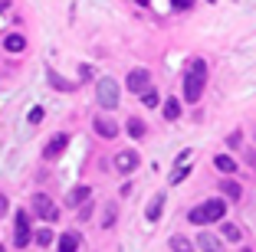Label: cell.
<instances>
[{"mask_svg": "<svg viewBox=\"0 0 256 252\" xmlns=\"http://www.w3.org/2000/svg\"><path fill=\"white\" fill-rule=\"evenodd\" d=\"M96 98H98V105H102L106 111L118 108V82L108 79V75H102V79L96 82Z\"/></svg>", "mask_w": 256, "mask_h": 252, "instance_id": "3", "label": "cell"}, {"mask_svg": "<svg viewBox=\"0 0 256 252\" xmlns=\"http://www.w3.org/2000/svg\"><path fill=\"white\" fill-rule=\"evenodd\" d=\"M224 236L230 239V243H236V239H240V230H236L234 223H224Z\"/></svg>", "mask_w": 256, "mask_h": 252, "instance_id": "23", "label": "cell"}, {"mask_svg": "<svg viewBox=\"0 0 256 252\" xmlns=\"http://www.w3.org/2000/svg\"><path fill=\"white\" fill-rule=\"evenodd\" d=\"M224 213H226V203L224 200H207V203H200V207L190 210L188 220L194 223V226H204V223H220V220H224Z\"/></svg>", "mask_w": 256, "mask_h": 252, "instance_id": "2", "label": "cell"}, {"mask_svg": "<svg viewBox=\"0 0 256 252\" xmlns=\"http://www.w3.org/2000/svg\"><path fill=\"white\" fill-rule=\"evenodd\" d=\"M204 89H207V62L204 59H190L188 72H184V102H200Z\"/></svg>", "mask_w": 256, "mask_h": 252, "instance_id": "1", "label": "cell"}, {"mask_svg": "<svg viewBox=\"0 0 256 252\" xmlns=\"http://www.w3.org/2000/svg\"><path fill=\"white\" fill-rule=\"evenodd\" d=\"M125 131L138 141V138H144V131H148V128H144V121H142V118H128V121H125Z\"/></svg>", "mask_w": 256, "mask_h": 252, "instance_id": "13", "label": "cell"}, {"mask_svg": "<svg viewBox=\"0 0 256 252\" xmlns=\"http://www.w3.org/2000/svg\"><path fill=\"white\" fill-rule=\"evenodd\" d=\"M79 249V236L76 233H62L60 236V252H76Z\"/></svg>", "mask_w": 256, "mask_h": 252, "instance_id": "14", "label": "cell"}, {"mask_svg": "<svg viewBox=\"0 0 256 252\" xmlns=\"http://www.w3.org/2000/svg\"><path fill=\"white\" fill-rule=\"evenodd\" d=\"M7 213V197H0V216Z\"/></svg>", "mask_w": 256, "mask_h": 252, "instance_id": "28", "label": "cell"}, {"mask_svg": "<svg viewBox=\"0 0 256 252\" xmlns=\"http://www.w3.org/2000/svg\"><path fill=\"white\" fill-rule=\"evenodd\" d=\"M220 190H224V197H234V200H240V184H236V180H224V184H220Z\"/></svg>", "mask_w": 256, "mask_h": 252, "instance_id": "18", "label": "cell"}, {"mask_svg": "<svg viewBox=\"0 0 256 252\" xmlns=\"http://www.w3.org/2000/svg\"><path fill=\"white\" fill-rule=\"evenodd\" d=\"M214 167H217V171H224V174H234L236 171V161L230 154H217V157H214Z\"/></svg>", "mask_w": 256, "mask_h": 252, "instance_id": "12", "label": "cell"}, {"mask_svg": "<svg viewBox=\"0 0 256 252\" xmlns=\"http://www.w3.org/2000/svg\"><path fill=\"white\" fill-rule=\"evenodd\" d=\"M243 252H250V249H243Z\"/></svg>", "mask_w": 256, "mask_h": 252, "instance_id": "32", "label": "cell"}, {"mask_svg": "<svg viewBox=\"0 0 256 252\" xmlns=\"http://www.w3.org/2000/svg\"><path fill=\"white\" fill-rule=\"evenodd\" d=\"M66 144H69V134H56L53 141L46 144V151H43V154H46V157H60L62 151H66Z\"/></svg>", "mask_w": 256, "mask_h": 252, "instance_id": "11", "label": "cell"}, {"mask_svg": "<svg viewBox=\"0 0 256 252\" xmlns=\"http://www.w3.org/2000/svg\"><path fill=\"white\" fill-rule=\"evenodd\" d=\"M164 118L168 121H178V118H181V102H178V98H168V102H164Z\"/></svg>", "mask_w": 256, "mask_h": 252, "instance_id": "16", "label": "cell"}, {"mask_svg": "<svg viewBox=\"0 0 256 252\" xmlns=\"http://www.w3.org/2000/svg\"><path fill=\"white\" fill-rule=\"evenodd\" d=\"M96 134L106 138V141H112L115 134H118V125H115L112 118H96Z\"/></svg>", "mask_w": 256, "mask_h": 252, "instance_id": "8", "label": "cell"}, {"mask_svg": "<svg viewBox=\"0 0 256 252\" xmlns=\"http://www.w3.org/2000/svg\"><path fill=\"white\" fill-rule=\"evenodd\" d=\"M33 239H36V246H53V239H56V236H53V230H40Z\"/></svg>", "mask_w": 256, "mask_h": 252, "instance_id": "20", "label": "cell"}, {"mask_svg": "<svg viewBox=\"0 0 256 252\" xmlns=\"http://www.w3.org/2000/svg\"><path fill=\"white\" fill-rule=\"evenodd\" d=\"M4 49L7 52H23L26 49V36H23V33H7V36H4Z\"/></svg>", "mask_w": 256, "mask_h": 252, "instance_id": "10", "label": "cell"}, {"mask_svg": "<svg viewBox=\"0 0 256 252\" xmlns=\"http://www.w3.org/2000/svg\"><path fill=\"white\" fill-rule=\"evenodd\" d=\"M135 3H138V7H148V3H151V0H135Z\"/></svg>", "mask_w": 256, "mask_h": 252, "instance_id": "29", "label": "cell"}, {"mask_svg": "<svg viewBox=\"0 0 256 252\" xmlns=\"http://www.w3.org/2000/svg\"><path fill=\"white\" fill-rule=\"evenodd\" d=\"M40 121H43V108H33L30 111V125H40Z\"/></svg>", "mask_w": 256, "mask_h": 252, "instance_id": "26", "label": "cell"}, {"mask_svg": "<svg viewBox=\"0 0 256 252\" xmlns=\"http://www.w3.org/2000/svg\"><path fill=\"white\" fill-rule=\"evenodd\" d=\"M112 223H115V203H108V207H106V216H102V226L108 230Z\"/></svg>", "mask_w": 256, "mask_h": 252, "instance_id": "24", "label": "cell"}, {"mask_svg": "<svg viewBox=\"0 0 256 252\" xmlns=\"http://www.w3.org/2000/svg\"><path fill=\"white\" fill-rule=\"evenodd\" d=\"M89 197H92V190H89L86 184H79V187H72V190H69L66 203H69V207H82V203L89 200Z\"/></svg>", "mask_w": 256, "mask_h": 252, "instance_id": "9", "label": "cell"}, {"mask_svg": "<svg viewBox=\"0 0 256 252\" xmlns=\"http://www.w3.org/2000/svg\"><path fill=\"white\" fill-rule=\"evenodd\" d=\"M207 3H217V0H207Z\"/></svg>", "mask_w": 256, "mask_h": 252, "instance_id": "30", "label": "cell"}, {"mask_svg": "<svg viewBox=\"0 0 256 252\" xmlns=\"http://www.w3.org/2000/svg\"><path fill=\"white\" fill-rule=\"evenodd\" d=\"M46 75H50V82H53L56 89H62V92H69V89H72V82H66V79H60V75H56V72H53V69H50V72H46Z\"/></svg>", "mask_w": 256, "mask_h": 252, "instance_id": "21", "label": "cell"}, {"mask_svg": "<svg viewBox=\"0 0 256 252\" xmlns=\"http://www.w3.org/2000/svg\"><path fill=\"white\" fill-rule=\"evenodd\" d=\"M161 210H164V197H154V200L148 203V220L158 223V220H161Z\"/></svg>", "mask_w": 256, "mask_h": 252, "instance_id": "17", "label": "cell"}, {"mask_svg": "<svg viewBox=\"0 0 256 252\" xmlns=\"http://www.w3.org/2000/svg\"><path fill=\"white\" fill-rule=\"evenodd\" d=\"M89 216H92V203L86 200V203H82V210H79V220H89Z\"/></svg>", "mask_w": 256, "mask_h": 252, "instance_id": "27", "label": "cell"}, {"mask_svg": "<svg viewBox=\"0 0 256 252\" xmlns=\"http://www.w3.org/2000/svg\"><path fill=\"white\" fill-rule=\"evenodd\" d=\"M171 249H174V252H194V246H190V239L174 236V239H171Z\"/></svg>", "mask_w": 256, "mask_h": 252, "instance_id": "19", "label": "cell"}, {"mask_svg": "<svg viewBox=\"0 0 256 252\" xmlns=\"http://www.w3.org/2000/svg\"><path fill=\"white\" fill-rule=\"evenodd\" d=\"M0 252H4V246H0Z\"/></svg>", "mask_w": 256, "mask_h": 252, "instance_id": "31", "label": "cell"}, {"mask_svg": "<svg viewBox=\"0 0 256 252\" xmlns=\"http://www.w3.org/2000/svg\"><path fill=\"white\" fill-rule=\"evenodd\" d=\"M142 102L148 105V108H154V105H158L161 98H158V92H154V89H144V92H142Z\"/></svg>", "mask_w": 256, "mask_h": 252, "instance_id": "22", "label": "cell"}, {"mask_svg": "<svg viewBox=\"0 0 256 252\" xmlns=\"http://www.w3.org/2000/svg\"><path fill=\"white\" fill-rule=\"evenodd\" d=\"M171 3H174V10H190L194 7V0H171Z\"/></svg>", "mask_w": 256, "mask_h": 252, "instance_id": "25", "label": "cell"}, {"mask_svg": "<svg viewBox=\"0 0 256 252\" xmlns=\"http://www.w3.org/2000/svg\"><path fill=\"white\" fill-rule=\"evenodd\" d=\"M197 246H200L204 252H220V243L210 236V233H200V236H197Z\"/></svg>", "mask_w": 256, "mask_h": 252, "instance_id": "15", "label": "cell"}, {"mask_svg": "<svg viewBox=\"0 0 256 252\" xmlns=\"http://www.w3.org/2000/svg\"><path fill=\"white\" fill-rule=\"evenodd\" d=\"M125 82H128V92H138V95H142L144 89H151V72L148 69H132Z\"/></svg>", "mask_w": 256, "mask_h": 252, "instance_id": "6", "label": "cell"}, {"mask_svg": "<svg viewBox=\"0 0 256 252\" xmlns=\"http://www.w3.org/2000/svg\"><path fill=\"white\" fill-rule=\"evenodd\" d=\"M33 213H36L40 220H46V223H56V220H60V207H56L46 193H36V197H33Z\"/></svg>", "mask_w": 256, "mask_h": 252, "instance_id": "5", "label": "cell"}, {"mask_svg": "<svg viewBox=\"0 0 256 252\" xmlns=\"http://www.w3.org/2000/svg\"><path fill=\"white\" fill-rule=\"evenodd\" d=\"M33 239V230H30V213L26 210H16V230H14V243L16 249H26Z\"/></svg>", "mask_w": 256, "mask_h": 252, "instance_id": "4", "label": "cell"}, {"mask_svg": "<svg viewBox=\"0 0 256 252\" xmlns=\"http://www.w3.org/2000/svg\"><path fill=\"white\" fill-rule=\"evenodd\" d=\"M138 164H142L138 151H118V154H115V171H122V174L138 171Z\"/></svg>", "mask_w": 256, "mask_h": 252, "instance_id": "7", "label": "cell"}]
</instances>
